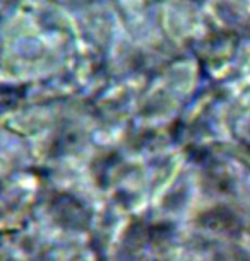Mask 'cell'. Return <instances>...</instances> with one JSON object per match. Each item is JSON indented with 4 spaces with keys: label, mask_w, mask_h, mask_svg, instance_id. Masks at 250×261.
Masks as SVG:
<instances>
[]
</instances>
